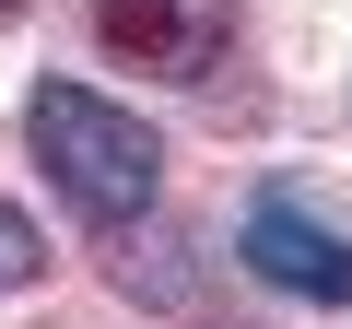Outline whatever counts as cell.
I'll list each match as a JSON object with an SVG mask.
<instances>
[{"mask_svg":"<svg viewBox=\"0 0 352 329\" xmlns=\"http://www.w3.org/2000/svg\"><path fill=\"white\" fill-rule=\"evenodd\" d=\"M36 270H47V235H36V224H24L12 200H0V294H24Z\"/></svg>","mask_w":352,"mask_h":329,"instance_id":"cell-4","label":"cell"},{"mask_svg":"<svg viewBox=\"0 0 352 329\" xmlns=\"http://www.w3.org/2000/svg\"><path fill=\"white\" fill-rule=\"evenodd\" d=\"M24 141H36V164L59 177V200H71L82 224H141L153 189H164V141H153L129 106H106L94 83H36Z\"/></svg>","mask_w":352,"mask_h":329,"instance_id":"cell-1","label":"cell"},{"mask_svg":"<svg viewBox=\"0 0 352 329\" xmlns=\"http://www.w3.org/2000/svg\"><path fill=\"white\" fill-rule=\"evenodd\" d=\"M106 59L153 71V83H212L235 59V0H82Z\"/></svg>","mask_w":352,"mask_h":329,"instance_id":"cell-2","label":"cell"},{"mask_svg":"<svg viewBox=\"0 0 352 329\" xmlns=\"http://www.w3.org/2000/svg\"><path fill=\"white\" fill-rule=\"evenodd\" d=\"M12 12H24V0H0V24H12Z\"/></svg>","mask_w":352,"mask_h":329,"instance_id":"cell-5","label":"cell"},{"mask_svg":"<svg viewBox=\"0 0 352 329\" xmlns=\"http://www.w3.org/2000/svg\"><path fill=\"white\" fill-rule=\"evenodd\" d=\"M235 259L270 282V294H305V306H352V235L317 224L294 189H258L247 224H235Z\"/></svg>","mask_w":352,"mask_h":329,"instance_id":"cell-3","label":"cell"}]
</instances>
